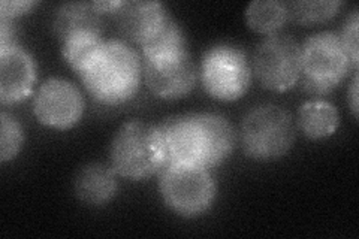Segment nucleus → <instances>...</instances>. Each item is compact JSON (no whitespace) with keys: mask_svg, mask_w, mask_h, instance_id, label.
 <instances>
[{"mask_svg":"<svg viewBox=\"0 0 359 239\" xmlns=\"http://www.w3.org/2000/svg\"><path fill=\"white\" fill-rule=\"evenodd\" d=\"M168 163L208 168L226 158L233 148L231 124L215 114H184L165 120L159 128Z\"/></svg>","mask_w":359,"mask_h":239,"instance_id":"nucleus-1","label":"nucleus"},{"mask_svg":"<svg viewBox=\"0 0 359 239\" xmlns=\"http://www.w3.org/2000/svg\"><path fill=\"white\" fill-rule=\"evenodd\" d=\"M81 78L97 100L109 105L121 104L130 99L140 86V59L125 42L108 41L81 72Z\"/></svg>","mask_w":359,"mask_h":239,"instance_id":"nucleus-2","label":"nucleus"},{"mask_svg":"<svg viewBox=\"0 0 359 239\" xmlns=\"http://www.w3.org/2000/svg\"><path fill=\"white\" fill-rule=\"evenodd\" d=\"M111 162L117 174L132 179L159 172L168 163L159 129L141 121L126 123L112 141Z\"/></svg>","mask_w":359,"mask_h":239,"instance_id":"nucleus-3","label":"nucleus"},{"mask_svg":"<svg viewBox=\"0 0 359 239\" xmlns=\"http://www.w3.org/2000/svg\"><path fill=\"white\" fill-rule=\"evenodd\" d=\"M351 59L339 35L320 32L301 47V72L310 93H328L349 71Z\"/></svg>","mask_w":359,"mask_h":239,"instance_id":"nucleus-4","label":"nucleus"},{"mask_svg":"<svg viewBox=\"0 0 359 239\" xmlns=\"http://www.w3.org/2000/svg\"><path fill=\"white\" fill-rule=\"evenodd\" d=\"M295 141V128L289 114L276 105H261L247 114L241 126L245 153L269 161L285 156Z\"/></svg>","mask_w":359,"mask_h":239,"instance_id":"nucleus-5","label":"nucleus"},{"mask_svg":"<svg viewBox=\"0 0 359 239\" xmlns=\"http://www.w3.org/2000/svg\"><path fill=\"white\" fill-rule=\"evenodd\" d=\"M161 193L172 211L184 217H194L207 211L216 190L205 168L166 163L162 169Z\"/></svg>","mask_w":359,"mask_h":239,"instance_id":"nucleus-6","label":"nucleus"},{"mask_svg":"<svg viewBox=\"0 0 359 239\" xmlns=\"http://www.w3.org/2000/svg\"><path fill=\"white\" fill-rule=\"evenodd\" d=\"M201 76L207 92L222 100L241 97L250 83V69L244 53L232 45H216L202 59Z\"/></svg>","mask_w":359,"mask_h":239,"instance_id":"nucleus-7","label":"nucleus"},{"mask_svg":"<svg viewBox=\"0 0 359 239\" xmlns=\"http://www.w3.org/2000/svg\"><path fill=\"white\" fill-rule=\"evenodd\" d=\"M253 71L266 88L283 92L301 75V47L292 36L273 33L255 50Z\"/></svg>","mask_w":359,"mask_h":239,"instance_id":"nucleus-8","label":"nucleus"},{"mask_svg":"<svg viewBox=\"0 0 359 239\" xmlns=\"http://www.w3.org/2000/svg\"><path fill=\"white\" fill-rule=\"evenodd\" d=\"M80 90L65 79L53 78L38 90L33 109L38 120L54 129H69L83 114Z\"/></svg>","mask_w":359,"mask_h":239,"instance_id":"nucleus-9","label":"nucleus"},{"mask_svg":"<svg viewBox=\"0 0 359 239\" xmlns=\"http://www.w3.org/2000/svg\"><path fill=\"white\" fill-rule=\"evenodd\" d=\"M145 83L151 92L165 99L187 95L195 84V67L186 51L151 57L144 62Z\"/></svg>","mask_w":359,"mask_h":239,"instance_id":"nucleus-10","label":"nucleus"},{"mask_svg":"<svg viewBox=\"0 0 359 239\" xmlns=\"http://www.w3.org/2000/svg\"><path fill=\"white\" fill-rule=\"evenodd\" d=\"M35 69L26 51L17 45L0 50V97L4 104L25 99L32 90Z\"/></svg>","mask_w":359,"mask_h":239,"instance_id":"nucleus-11","label":"nucleus"},{"mask_svg":"<svg viewBox=\"0 0 359 239\" xmlns=\"http://www.w3.org/2000/svg\"><path fill=\"white\" fill-rule=\"evenodd\" d=\"M112 13L123 35L140 43L147 39L166 17V11L159 2L149 0L120 2Z\"/></svg>","mask_w":359,"mask_h":239,"instance_id":"nucleus-12","label":"nucleus"},{"mask_svg":"<svg viewBox=\"0 0 359 239\" xmlns=\"http://www.w3.org/2000/svg\"><path fill=\"white\" fill-rule=\"evenodd\" d=\"M116 170L105 165L92 163L84 166L75 178V193L88 205H102L114 196Z\"/></svg>","mask_w":359,"mask_h":239,"instance_id":"nucleus-13","label":"nucleus"},{"mask_svg":"<svg viewBox=\"0 0 359 239\" xmlns=\"http://www.w3.org/2000/svg\"><path fill=\"white\" fill-rule=\"evenodd\" d=\"M102 11L96 4L72 2L59 8L54 17V30L65 41L80 32H97L102 29Z\"/></svg>","mask_w":359,"mask_h":239,"instance_id":"nucleus-14","label":"nucleus"},{"mask_svg":"<svg viewBox=\"0 0 359 239\" xmlns=\"http://www.w3.org/2000/svg\"><path fill=\"white\" fill-rule=\"evenodd\" d=\"M339 123V111L327 100L307 102L298 112L299 129L311 139L327 138L337 130Z\"/></svg>","mask_w":359,"mask_h":239,"instance_id":"nucleus-15","label":"nucleus"},{"mask_svg":"<svg viewBox=\"0 0 359 239\" xmlns=\"http://www.w3.org/2000/svg\"><path fill=\"white\" fill-rule=\"evenodd\" d=\"M141 48L145 59L186 51V42L182 27L177 25L175 20L166 14V17L151 35L141 42Z\"/></svg>","mask_w":359,"mask_h":239,"instance_id":"nucleus-16","label":"nucleus"},{"mask_svg":"<svg viewBox=\"0 0 359 239\" xmlns=\"http://www.w3.org/2000/svg\"><path fill=\"white\" fill-rule=\"evenodd\" d=\"M63 54L75 71L83 72L92 63L97 51L102 48L105 41L100 38L97 32H80L75 35L67 36L65 41Z\"/></svg>","mask_w":359,"mask_h":239,"instance_id":"nucleus-17","label":"nucleus"},{"mask_svg":"<svg viewBox=\"0 0 359 239\" xmlns=\"http://www.w3.org/2000/svg\"><path fill=\"white\" fill-rule=\"evenodd\" d=\"M245 20L256 32L276 33L287 20V9L277 0H256L247 6Z\"/></svg>","mask_w":359,"mask_h":239,"instance_id":"nucleus-18","label":"nucleus"},{"mask_svg":"<svg viewBox=\"0 0 359 239\" xmlns=\"http://www.w3.org/2000/svg\"><path fill=\"white\" fill-rule=\"evenodd\" d=\"M340 2H332V0H316V2H290L286 5L287 17L295 20L298 22H319L327 21L332 15H335L337 11L340 8Z\"/></svg>","mask_w":359,"mask_h":239,"instance_id":"nucleus-19","label":"nucleus"},{"mask_svg":"<svg viewBox=\"0 0 359 239\" xmlns=\"http://www.w3.org/2000/svg\"><path fill=\"white\" fill-rule=\"evenodd\" d=\"M21 146V129L17 121L9 117L6 112L2 114V133H0V157L6 162L13 158Z\"/></svg>","mask_w":359,"mask_h":239,"instance_id":"nucleus-20","label":"nucleus"},{"mask_svg":"<svg viewBox=\"0 0 359 239\" xmlns=\"http://www.w3.org/2000/svg\"><path fill=\"white\" fill-rule=\"evenodd\" d=\"M344 48L349 54V59L353 64L358 63V13H355L346 20L343 35L340 36Z\"/></svg>","mask_w":359,"mask_h":239,"instance_id":"nucleus-21","label":"nucleus"},{"mask_svg":"<svg viewBox=\"0 0 359 239\" xmlns=\"http://www.w3.org/2000/svg\"><path fill=\"white\" fill-rule=\"evenodd\" d=\"M32 6H33L32 2H2V17L13 18L18 14L26 13V11Z\"/></svg>","mask_w":359,"mask_h":239,"instance_id":"nucleus-22","label":"nucleus"},{"mask_svg":"<svg viewBox=\"0 0 359 239\" xmlns=\"http://www.w3.org/2000/svg\"><path fill=\"white\" fill-rule=\"evenodd\" d=\"M356 88H358V79L355 78L353 86H352V92H351V96H352V109L355 111V114H358V92H356Z\"/></svg>","mask_w":359,"mask_h":239,"instance_id":"nucleus-23","label":"nucleus"}]
</instances>
